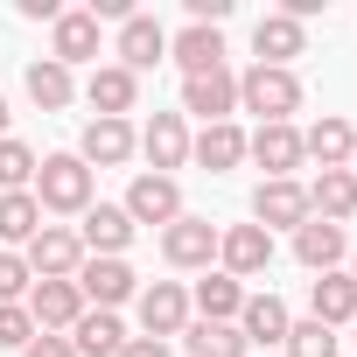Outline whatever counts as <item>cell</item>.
I'll return each instance as SVG.
<instances>
[{
  "label": "cell",
  "instance_id": "cell-1",
  "mask_svg": "<svg viewBox=\"0 0 357 357\" xmlns=\"http://www.w3.org/2000/svg\"><path fill=\"white\" fill-rule=\"evenodd\" d=\"M36 204H43V218H84V211L98 204V175H91L77 154H43V168H36Z\"/></svg>",
  "mask_w": 357,
  "mask_h": 357
},
{
  "label": "cell",
  "instance_id": "cell-2",
  "mask_svg": "<svg viewBox=\"0 0 357 357\" xmlns=\"http://www.w3.org/2000/svg\"><path fill=\"white\" fill-rule=\"evenodd\" d=\"M238 112H252L259 126H294V112H301V77H294V70H266V63L238 70Z\"/></svg>",
  "mask_w": 357,
  "mask_h": 357
},
{
  "label": "cell",
  "instance_id": "cell-3",
  "mask_svg": "<svg viewBox=\"0 0 357 357\" xmlns=\"http://www.w3.org/2000/svg\"><path fill=\"white\" fill-rule=\"evenodd\" d=\"M133 308H140V336H154V343L183 336V329L197 322V308H190V287H183V280H147V287L133 294Z\"/></svg>",
  "mask_w": 357,
  "mask_h": 357
},
{
  "label": "cell",
  "instance_id": "cell-4",
  "mask_svg": "<svg viewBox=\"0 0 357 357\" xmlns=\"http://www.w3.org/2000/svg\"><path fill=\"white\" fill-rule=\"evenodd\" d=\"M218 231H225V225L183 211V218L161 231V259H168L175 273H211V266H218Z\"/></svg>",
  "mask_w": 357,
  "mask_h": 357
},
{
  "label": "cell",
  "instance_id": "cell-5",
  "mask_svg": "<svg viewBox=\"0 0 357 357\" xmlns=\"http://www.w3.org/2000/svg\"><path fill=\"white\" fill-rule=\"evenodd\" d=\"M22 259H29L36 280H77V266H84V238H77V225H43V231L22 245Z\"/></svg>",
  "mask_w": 357,
  "mask_h": 357
},
{
  "label": "cell",
  "instance_id": "cell-6",
  "mask_svg": "<svg viewBox=\"0 0 357 357\" xmlns=\"http://www.w3.org/2000/svg\"><path fill=\"white\" fill-rule=\"evenodd\" d=\"M133 225H175V218H183V183H175V175H133V183H126V204H119Z\"/></svg>",
  "mask_w": 357,
  "mask_h": 357
},
{
  "label": "cell",
  "instance_id": "cell-7",
  "mask_svg": "<svg viewBox=\"0 0 357 357\" xmlns=\"http://www.w3.org/2000/svg\"><path fill=\"white\" fill-rule=\"evenodd\" d=\"M238 112V70H204V77H183V119H204V126H225Z\"/></svg>",
  "mask_w": 357,
  "mask_h": 357
},
{
  "label": "cell",
  "instance_id": "cell-8",
  "mask_svg": "<svg viewBox=\"0 0 357 357\" xmlns=\"http://www.w3.org/2000/svg\"><path fill=\"white\" fill-rule=\"evenodd\" d=\"M140 154V126L133 119H91L84 133H77V161L98 175V168H126Z\"/></svg>",
  "mask_w": 357,
  "mask_h": 357
},
{
  "label": "cell",
  "instance_id": "cell-9",
  "mask_svg": "<svg viewBox=\"0 0 357 357\" xmlns=\"http://www.w3.org/2000/svg\"><path fill=\"white\" fill-rule=\"evenodd\" d=\"M266 266H273V231H259V225H225L218 231V273L259 280Z\"/></svg>",
  "mask_w": 357,
  "mask_h": 357
},
{
  "label": "cell",
  "instance_id": "cell-10",
  "mask_svg": "<svg viewBox=\"0 0 357 357\" xmlns=\"http://www.w3.org/2000/svg\"><path fill=\"white\" fill-rule=\"evenodd\" d=\"M245 161L266 168V183H301V126H259L245 133Z\"/></svg>",
  "mask_w": 357,
  "mask_h": 357
},
{
  "label": "cell",
  "instance_id": "cell-11",
  "mask_svg": "<svg viewBox=\"0 0 357 357\" xmlns=\"http://www.w3.org/2000/svg\"><path fill=\"white\" fill-rule=\"evenodd\" d=\"M77 98H84L98 119H126V112H140V77L119 70V63H91V77L77 84Z\"/></svg>",
  "mask_w": 357,
  "mask_h": 357
},
{
  "label": "cell",
  "instance_id": "cell-12",
  "mask_svg": "<svg viewBox=\"0 0 357 357\" xmlns=\"http://www.w3.org/2000/svg\"><path fill=\"white\" fill-rule=\"evenodd\" d=\"M140 154H147V175L190 168V119H183V112H154V119L140 126Z\"/></svg>",
  "mask_w": 357,
  "mask_h": 357
},
{
  "label": "cell",
  "instance_id": "cell-13",
  "mask_svg": "<svg viewBox=\"0 0 357 357\" xmlns=\"http://www.w3.org/2000/svg\"><path fill=\"white\" fill-rule=\"evenodd\" d=\"M252 56L266 63V70H294V56H308V29L294 22V15H259L252 22Z\"/></svg>",
  "mask_w": 357,
  "mask_h": 357
},
{
  "label": "cell",
  "instance_id": "cell-14",
  "mask_svg": "<svg viewBox=\"0 0 357 357\" xmlns=\"http://www.w3.org/2000/svg\"><path fill=\"white\" fill-rule=\"evenodd\" d=\"M315 211H308V183H259L252 190V225L259 231H301Z\"/></svg>",
  "mask_w": 357,
  "mask_h": 357
},
{
  "label": "cell",
  "instance_id": "cell-15",
  "mask_svg": "<svg viewBox=\"0 0 357 357\" xmlns=\"http://www.w3.org/2000/svg\"><path fill=\"white\" fill-rule=\"evenodd\" d=\"M133 218L119 211V204H91L84 218H77V238H84V259H126V245H133Z\"/></svg>",
  "mask_w": 357,
  "mask_h": 357
},
{
  "label": "cell",
  "instance_id": "cell-16",
  "mask_svg": "<svg viewBox=\"0 0 357 357\" xmlns=\"http://www.w3.org/2000/svg\"><path fill=\"white\" fill-rule=\"evenodd\" d=\"M77 294H84V308H112L119 315V301L140 294V273L126 259H84L77 266Z\"/></svg>",
  "mask_w": 357,
  "mask_h": 357
},
{
  "label": "cell",
  "instance_id": "cell-17",
  "mask_svg": "<svg viewBox=\"0 0 357 357\" xmlns=\"http://www.w3.org/2000/svg\"><path fill=\"white\" fill-rule=\"evenodd\" d=\"M22 308L36 315V329H43V336H70V329H77V315H84V294H77V280H36Z\"/></svg>",
  "mask_w": 357,
  "mask_h": 357
},
{
  "label": "cell",
  "instance_id": "cell-18",
  "mask_svg": "<svg viewBox=\"0 0 357 357\" xmlns=\"http://www.w3.org/2000/svg\"><path fill=\"white\" fill-rule=\"evenodd\" d=\"M91 56H98V15H91V8H63V15L50 22V63L77 70V63H91Z\"/></svg>",
  "mask_w": 357,
  "mask_h": 357
},
{
  "label": "cell",
  "instance_id": "cell-19",
  "mask_svg": "<svg viewBox=\"0 0 357 357\" xmlns=\"http://www.w3.org/2000/svg\"><path fill=\"white\" fill-rule=\"evenodd\" d=\"M112 56H119V70H154L161 56H168V29L154 22V15H126L119 22V43H112Z\"/></svg>",
  "mask_w": 357,
  "mask_h": 357
},
{
  "label": "cell",
  "instance_id": "cell-20",
  "mask_svg": "<svg viewBox=\"0 0 357 357\" xmlns=\"http://www.w3.org/2000/svg\"><path fill=\"white\" fill-rule=\"evenodd\" d=\"M287 301L266 287V294H245V308H238V336H245V350H280L287 343Z\"/></svg>",
  "mask_w": 357,
  "mask_h": 357
},
{
  "label": "cell",
  "instance_id": "cell-21",
  "mask_svg": "<svg viewBox=\"0 0 357 357\" xmlns=\"http://www.w3.org/2000/svg\"><path fill=\"white\" fill-rule=\"evenodd\" d=\"M308 315L322 322V329H350L357 322V280L336 266V273H315L308 280Z\"/></svg>",
  "mask_w": 357,
  "mask_h": 357
},
{
  "label": "cell",
  "instance_id": "cell-22",
  "mask_svg": "<svg viewBox=\"0 0 357 357\" xmlns=\"http://www.w3.org/2000/svg\"><path fill=\"white\" fill-rule=\"evenodd\" d=\"M301 154H308L315 168H350V154H357V126H350L343 112H322V119L301 133Z\"/></svg>",
  "mask_w": 357,
  "mask_h": 357
},
{
  "label": "cell",
  "instance_id": "cell-23",
  "mask_svg": "<svg viewBox=\"0 0 357 357\" xmlns=\"http://www.w3.org/2000/svg\"><path fill=\"white\" fill-rule=\"evenodd\" d=\"M294 259H301L308 273H336V266L350 259V231H343V225H322V218H308V225L294 231Z\"/></svg>",
  "mask_w": 357,
  "mask_h": 357
},
{
  "label": "cell",
  "instance_id": "cell-24",
  "mask_svg": "<svg viewBox=\"0 0 357 357\" xmlns=\"http://www.w3.org/2000/svg\"><path fill=\"white\" fill-rule=\"evenodd\" d=\"M308 211H315L322 225H350V218H357V175H350V168H315Z\"/></svg>",
  "mask_w": 357,
  "mask_h": 357
},
{
  "label": "cell",
  "instance_id": "cell-25",
  "mask_svg": "<svg viewBox=\"0 0 357 357\" xmlns=\"http://www.w3.org/2000/svg\"><path fill=\"white\" fill-rule=\"evenodd\" d=\"M190 161H197V168H211V175H231V168L245 161V126H238V119H225V126L190 133Z\"/></svg>",
  "mask_w": 357,
  "mask_h": 357
},
{
  "label": "cell",
  "instance_id": "cell-26",
  "mask_svg": "<svg viewBox=\"0 0 357 357\" xmlns=\"http://www.w3.org/2000/svg\"><path fill=\"white\" fill-rule=\"evenodd\" d=\"M190 308H197V322H238V308H245V280H231V273H204L197 287H190Z\"/></svg>",
  "mask_w": 357,
  "mask_h": 357
},
{
  "label": "cell",
  "instance_id": "cell-27",
  "mask_svg": "<svg viewBox=\"0 0 357 357\" xmlns=\"http://www.w3.org/2000/svg\"><path fill=\"white\" fill-rule=\"evenodd\" d=\"M168 56L183 63V77L225 70V29H183V36H168Z\"/></svg>",
  "mask_w": 357,
  "mask_h": 357
},
{
  "label": "cell",
  "instance_id": "cell-28",
  "mask_svg": "<svg viewBox=\"0 0 357 357\" xmlns=\"http://www.w3.org/2000/svg\"><path fill=\"white\" fill-rule=\"evenodd\" d=\"M22 84H29L36 112H63V105L77 98V70H63V63H50V56H36V63L22 70Z\"/></svg>",
  "mask_w": 357,
  "mask_h": 357
},
{
  "label": "cell",
  "instance_id": "cell-29",
  "mask_svg": "<svg viewBox=\"0 0 357 357\" xmlns=\"http://www.w3.org/2000/svg\"><path fill=\"white\" fill-rule=\"evenodd\" d=\"M119 343H126V322L112 308H84L77 329H70V350L77 357H119Z\"/></svg>",
  "mask_w": 357,
  "mask_h": 357
},
{
  "label": "cell",
  "instance_id": "cell-30",
  "mask_svg": "<svg viewBox=\"0 0 357 357\" xmlns=\"http://www.w3.org/2000/svg\"><path fill=\"white\" fill-rule=\"evenodd\" d=\"M36 231H43V204H36V190L0 197V252H22Z\"/></svg>",
  "mask_w": 357,
  "mask_h": 357
},
{
  "label": "cell",
  "instance_id": "cell-31",
  "mask_svg": "<svg viewBox=\"0 0 357 357\" xmlns=\"http://www.w3.org/2000/svg\"><path fill=\"white\" fill-rule=\"evenodd\" d=\"M183 343H190V357H252L245 336H238V322H190Z\"/></svg>",
  "mask_w": 357,
  "mask_h": 357
},
{
  "label": "cell",
  "instance_id": "cell-32",
  "mask_svg": "<svg viewBox=\"0 0 357 357\" xmlns=\"http://www.w3.org/2000/svg\"><path fill=\"white\" fill-rule=\"evenodd\" d=\"M36 168H43V154L29 147V140H0V197H15V190H36Z\"/></svg>",
  "mask_w": 357,
  "mask_h": 357
},
{
  "label": "cell",
  "instance_id": "cell-33",
  "mask_svg": "<svg viewBox=\"0 0 357 357\" xmlns=\"http://www.w3.org/2000/svg\"><path fill=\"white\" fill-rule=\"evenodd\" d=\"M336 343H343L336 329H322L315 315H301V322H287V343H280V350H287V357H336Z\"/></svg>",
  "mask_w": 357,
  "mask_h": 357
},
{
  "label": "cell",
  "instance_id": "cell-34",
  "mask_svg": "<svg viewBox=\"0 0 357 357\" xmlns=\"http://www.w3.org/2000/svg\"><path fill=\"white\" fill-rule=\"evenodd\" d=\"M36 336H43V329H36V315H29L22 301H8V308H0V350H15V357H22Z\"/></svg>",
  "mask_w": 357,
  "mask_h": 357
},
{
  "label": "cell",
  "instance_id": "cell-35",
  "mask_svg": "<svg viewBox=\"0 0 357 357\" xmlns=\"http://www.w3.org/2000/svg\"><path fill=\"white\" fill-rule=\"evenodd\" d=\"M29 287H36L29 259H22V252H0V308H8V301H29Z\"/></svg>",
  "mask_w": 357,
  "mask_h": 357
},
{
  "label": "cell",
  "instance_id": "cell-36",
  "mask_svg": "<svg viewBox=\"0 0 357 357\" xmlns=\"http://www.w3.org/2000/svg\"><path fill=\"white\" fill-rule=\"evenodd\" d=\"M22 357H77V350H70V336H36Z\"/></svg>",
  "mask_w": 357,
  "mask_h": 357
},
{
  "label": "cell",
  "instance_id": "cell-37",
  "mask_svg": "<svg viewBox=\"0 0 357 357\" xmlns=\"http://www.w3.org/2000/svg\"><path fill=\"white\" fill-rule=\"evenodd\" d=\"M119 357H168V343H154V336H126Z\"/></svg>",
  "mask_w": 357,
  "mask_h": 357
},
{
  "label": "cell",
  "instance_id": "cell-38",
  "mask_svg": "<svg viewBox=\"0 0 357 357\" xmlns=\"http://www.w3.org/2000/svg\"><path fill=\"white\" fill-rule=\"evenodd\" d=\"M22 15H29V22H56L63 8H56V0H22Z\"/></svg>",
  "mask_w": 357,
  "mask_h": 357
},
{
  "label": "cell",
  "instance_id": "cell-39",
  "mask_svg": "<svg viewBox=\"0 0 357 357\" xmlns=\"http://www.w3.org/2000/svg\"><path fill=\"white\" fill-rule=\"evenodd\" d=\"M0 140H8V98H0Z\"/></svg>",
  "mask_w": 357,
  "mask_h": 357
},
{
  "label": "cell",
  "instance_id": "cell-40",
  "mask_svg": "<svg viewBox=\"0 0 357 357\" xmlns=\"http://www.w3.org/2000/svg\"><path fill=\"white\" fill-rule=\"evenodd\" d=\"M343 273H350V280H357V245H350V266H343Z\"/></svg>",
  "mask_w": 357,
  "mask_h": 357
},
{
  "label": "cell",
  "instance_id": "cell-41",
  "mask_svg": "<svg viewBox=\"0 0 357 357\" xmlns=\"http://www.w3.org/2000/svg\"><path fill=\"white\" fill-rule=\"evenodd\" d=\"M350 343H357V322H350Z\"/></svg>",
  "mask_w": 357,
  "mask_h": 357
},
{
  "label": "cell",
  "instance_id": "cell-42",
  "mask_svg": "<svg viewBox=\"0 0 357 357\" xmlns=\"http://www.w3.org/2000/svg\"><path fill=\"white\" fill-rule=\"evenodd\" d=\"M350 175H357V154H350Z\"/></svg>",
  "mask_w": 357,
  "mask_h": 357
}]
</instances>
